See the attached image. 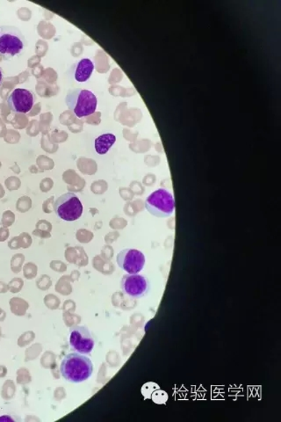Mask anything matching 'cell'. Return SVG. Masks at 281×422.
Instances as JSON below:
<instances>
[{"label":"cell","instance_id":"7a4b0ae2","mask_svg":"<svg viewBox=\"0 0 281 422\" xmlns=\"http://www.w3.org/2000/svg\"><path fill=\"white\" fill-rule=\"evenodd\" d=\"M28 45L24 34L14 26H0V55L9 60L21 55Z\"/></svg>","mask_w":281,"mask_h":422},{"label":"cell","instance_id":"8992f818","mask_svg":"<svg viewBox=\"0 0 281 422\" xmlns=\"http://www.w3.org/2000/svg\"><path fill=\"white\" fill-rule=\"evenodd\" d=\"M70 345L74 351L90 355L93 351L95 341L86 326H76L70 329Z\"/></svg>","mask_w":281,"mask_h":422},{"label":"cell","instance_id":"7c38bea8","mask_svg":"<svg viewBox=\"0 0 281 422\" xmlns=\"http://www.w3.org/2000/svg\"><path fill=\"white\" fill-rule=\"evenodd\" d=\"M16 420L13 419V418L9 417V416H4L0 417V421H15Z\"/></svg>","mask_w":281,"mask_h":422},{"label":"cell","instance_id":"52a82bcc","mask_svg":"<svg viewBox=\"0 0 281 422\" xmlns=\"http://www.w3.org/2000/svg\"><path fill=\"white\" fill-rule=\"evenodd\" d=\"M121 286L124 294L136 299L145 296L150 288V281L138 273L125 275L121 279Z\"/></svg>","mask_w":281,"mask_h":422},{"label":"cell","instance_id":"6da1fadb","mask_svg":"<svg viewBox=\"0 0 281 422\" xmlns=\"http://www.w3.org/2000/svg\"><path fill=\"white\" fill-rule=\"evenodd\" d=\"M60 372L68 382L82 383L91 378L93 372L92 361L79 353H71L61 363Z\"/></svg>","mask_w":281,"mask_h":422},{"label":"cell","instance_id":"ba28073f","mask_svg":"<svg viewBox=\"0 0 281 422\" xmlns=\"http://www.w3.org/2000/svg\"><path fill=\"white\" fill-rule=\"evenodd\" d=\"M117 263L121 269L131 275L138 273L145 265V256L139 250L124 249L117 256Z\"/></svg>","mask_w":281,"mask_h":422},{"label":"cell","instance_id":"5b68a950","mask_svg":"<svg viewBox=\"0 0 281 422\" xmlns=\"http://www.w3.org/2000/svg\"><path fill=\"white\" fill-rule=\"evenodd\" d=\"M54 210L61 219L72 222L81 218L83 205L74 193H66L56 200Z\"/></svg>","mask_w":281,"mask_h":422},{"label":"cell","instance_id":"8fae6325","mask_svg":"<svg viewBox=\"0 0 281 422\" xmlns=\"http://www.w3.org/2000/svg\"><path fill=\"white\" fill-rule=\"evenodd\" d=\"M116 142V136L112 133H106L95 140V150L98 154H106Z\"/></svg>","mask_w":281,"mask_h":422},{"label":"cell","instance_id":"30bf717a","mask_svg":"<svg viewBox=\"0 0 281 422\" xmlns=\"http://www.w3.org/2000/svg\"><path fill=\"white\" fill-rule=\"evenodd\" d=\"M94 71V64L92 60L83 59L77 64L74 71V78L78 82H86L92 76Z\"/></svg>","mask_w":281,"mask_h":422},{"label":"cell","instance_id":"3957f363","mask_svg":"<svg viewBox=\"0 0 281 422\" xmlns=\"http://www.w3.org/2000/svg\"><path fill=\"white\" fill-rule=\"evenodd\" d=\"M66 102L78 118L93 115L97 109V97L90 90L76 89L70 90L67 94Z\"/></svg>","mask_w":281,"mask_h":422},{"label":"cell","instance_id":"9c48e42d","mask_svg":"<svg viewBox=\"0 0 281 422\" xmlns=\"http://www.w3.org/2000/svg\"><path fill=\"white\" fill-rule=\"evenodd\" d=\"M36 96L31 91L17 89L7 99V104L14 113H29L35 105Z\"/></svg>","mask_w":281,"mask_h":422},{"label":"cell","instance_id":"4fadbf2b","mask_svg":"<svg viewBox=\"0 0 281 422\" xmlns=\"http://www.w3.org/2000/svg\"><path fill=\"white\" fill-rule=\"evenodd\" d=\"M3 79H4L3 70H2V68L0 67V86L2 85Z\"/></svg>","mask_w":281,"mask_h":422},{"label":"cell","instance_id":"277c9868","mask_svg":"<svg viewBox=\"0 0 281 422\" xmlns=\"http://www.w3.org/2000/svg\"><path fill=\"white\" fill-rule=\"evenodd\" d=\"M145 208L151 215L157 218H168L173 214L175 201L168 190L159 189L148 197Z\"/></svg>","mask_w":281,"mask_h":422}]
</instances>
